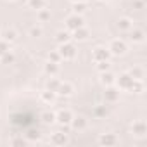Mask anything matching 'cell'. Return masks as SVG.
<instances>
[{"label":"cell","instance_id":"cell-1","mask_svg":"<svg viewBox=\"0 0 147 147\" xmlns=\"http://www.w3.org/2000/svg\"><path fill=\"white\" fill-rule=\"evenodd\" d=\"M57 52L61 54V59H73V57L76 55V49H75V45H71L69 42L61 43V47H59Z\"/></svg>","mask_w":147,"mask_h":147},{"label":"cell","instance_id":"cell-2","mask_svg":"<svg viewBox=\"0 0 147 147\" xmlns=\"http://www.w3.org/2000/svg\"><path fill=\"white\" fill-rule=\"evenodd\" d=\"M83 26V18L80 16V14H73V16H69L67 19H66V28H67V31H75V30H78V28H82Z\"/></svg>","mask_w":147,"mask_h":147},{"label":"cell","instance_id":"cell-3","mask_svg":"<svg viewBox=\"0 0 147 147\" xmlns=\"http://www.w3.org/2000/svg\"><path fill=\"white\" fill-rule=\"evenodd\" d=\"M107 50H109V54H114V55H123V54L126 52V45H125V42H123V40H113V42L109 43Z\"/></svg>","mask_w":147,"mask_h":147},{"label":"cell","instance_id":"cell-4","mask_svg":"<svg viewBox=\"0 0 147 147\" xmlns=\"http://www.w3.org/2000/svg\"><path fill=\"white\" fill-rule=\"evenodd\" d=\"M71 119H73V114H71V111H67V109H61V111L55 114V121H57L61 126H62V125H69Z\"/></svg>","mask_w":147,"mask_h":147},{"label":"cell","instance_id":"cell-5","mask_svg":"<svg viewBox=\"0 0 147 147\" xmlns=\"http://www.w3.org/2000/svg\"><path fill=\"white\" fill-rule=\"evenodd\" d=\"M133 82H135V80L130 76V73H125V75H121L119 80H118V87L123 88V90H130L131 85H133Z\"/></svg>","mask_w":147,"mask_h":147},{"label":"cell","instance_id":"cell-6","mask_svg":"<svg viewBox=\"0 0 147 147\" xmlns=\"http://www.w3.org/2000/svg\"><path fill=\"white\" fill-rule=\"evenodd\" d=\"M92 59L95 62H100V61H107L109 59V50L107 49H102V47H97L92 54Z\"/></svg>","mask_w":147,"mask_h":147},{"label":"cell","instance_id":"cell-7","mask_svg":"<svg viewBox=\"0 0 147 147\" xmlns=\"http://www.w3.org/2000/svg\"><path fill=\"white\" fill-rule=\"evenodd\" d=\"M69 125H71V128H75V130H78V131H80V130H85L88 123H87V119H85L83 116H76V118L73 116V119H71V123H69Z\"/></svg>","mask_w":147,"mask_h":147},{"label":"cell","instance_id":"cell-8","mask_svg":"<svg viewBox=\"0 0 147 147\" xmlns=\"http://www.w3.org/2000/svg\"><path fill=\"white\" fill-rule=\"evenodd\" d=\"M55 94L67 97V95H71V94H73V85H71V83H67V82H61V85H59V88H57V92H55Z\"/></svg>","mask_w":147,"mask_h":147},{"label":"cell","instance_id":"cell-9","mask_svg":"<svg viewBox=\"0 0 147 147\" xmlns=\"http://www.w3.org/2000/svg\"><path fill=\"white\" fill-rule=\"evenodd\" d=\"M118 97H119V90H116V88H113V87H109V88L104 92V99H106V102H116Z\"/></svg>","mask_w":147,"mask_h":147},{"label":"cell","instance_id":"cell-10","mask_svg":"<svg viewBox=\"0 0 147 147\" xmlns=\"http://www.w3.org/2000/svg\"><path fill=\"white\" fill-rule=\"evenodd\" d=\"M50 142H52V144H55V145H64V144L67 142L66 131H64V133H62V131H55V133L50 137Z\"/></svg>","mask_w":147,"mask_h":147},{"label":"cell","instance_id":"cell-11","mask_svg":"<svg viewBox=\"0 0 147 147\" xmlns=\"http://www.w3.org/2000/svg\"><path fill=\"white\" fill-rule=\"evenodd\" d=\"M131 131H133L137 137H144V135H145V131H147V126H145V123H144V121H137V123H133Z\"/></svg>","mask_w":147,"mask_h":147},{"label":"cell","instance_id":"cell-12","mask_svg":"<svg viewBox=\"0 0 147 147\" xmlns=\"http://www.w3.org/2000/svg\"><path fill=\"white\" fill-rule=\"evenodd\" d=\"M99 142H100L102 145H116V144H118V138H116V135H113V133H106V135H102V137L99 138Z\"/></svg>","mask_w":147,"mask_h":147},{"label":"cell","instance_id":"cell-13","mask_svg":"<svg viewBox=\"0 0 147 147\" xmlns=\"http://www.w3.org/2000/svg\"><path fill=\"white\" fill-rule=\"evenodd\" d=\"M73 38L78 40V42H83V40H87V38H88V31L82 26V28H78V30L73 31Z\"/></svg>","mask_w":147,"mask_h":147},{"label":"cell","instance_id":"cell-14","mask_svg":"<svg viewBox=\"0 0 147 147\" xmlns=\"http://www.w3.org/2000/svg\"><path fill=\"white\" fill-rule=\"evenodd\" d=\"M45 71L49 73L50 76H55L57 73H59V62H52V61H49V62L45 64Z\"/></svg>","mask_w":147,"mask_h":147},{"label":"cell","instance_id":"cell-15","mask_svg":"<svg viewBox=\"0 0 147 147\" xmlns=\"http://www.w3.org/2000/svg\"><path fill=\"white\" fill-rule=\"evenodd\" d=\"M40 119H42L45 125H50V123H54V121H55V114H54L52 111H45V113H42Z\"/></svg>","mask_w":147,"mask_h":147},{"label":"cell","instance_id":"cell-16","mask_svg":"<svg viewBox=\"0 0 147 147\" xmlns=\"http://www.w3.org/2000/svg\"><path fill=\"white\" fill-rule=\"evenodd\" d=\"M28 7L33 11H40L45 7V0H28Z\"/></svg>","mask_w":147,"mask_h":147},{"label":"cell","instance_id":"cell-17","mask_svg":"<svg viewBox=\"0 0 147 147\" xmlns=\"http://www.w3.org/2000/svg\"><path fill=\"white\" fill-rule=\"evenodd\" d=\"M55 42H57L59 45L69 42V31H57V35H55Z\"/></svg>","mask_w":147,"mask_h":147},{"label":"cell","instance_id":"cell-18","mask_svg":"<svg viewBox=\"0 0 147 147\" xmlns=\"http://www.w3.org/2000/svg\"><path fill=\"white\" fill-rule=\"evenodd\" d=\"M100 82H102L104 85H113V83H114V76L111 75L109 71H104L102 75H100Z\"/></svg>","mask_w":147,"mask_h":147},{"label":"cell","instance_id":"cell-19","mask_svg":"<svg viewBox=\"0 0 147 147\" xmlns=\"http://www.w3.org/2000/svg\"><path fill=\"white\" fill-rule=\"evenodd\" d=\"M87 11V5H85V2H75V5H73V12L75 14H83Z\"/></svg>","mask_w":147,"mask_h":147},{"label":"cell","instance_id":"cell-20","mask_svg":"<svg viewBox=\"0 0 147 147\" xmlns=\"http://www.w3.org/2000/svg\"><path fill=\"white\" fill-rule=\"evenodd\" d=\"M118 28H119L121 31H128V30L131 28V21H130V19H126V18H123V19H119Z\"/></svg>","mask_w":147,"mask_h":147},{"label":"cell","instance_id":"cell-21","mask_svg":"<svg viewBox=\"0 0 147 147\" xmlns=\"http://www.w3.org/2000/svg\"><path fill=\"white\" fill-rule=\"evenodd\" d=\"M2 40H5V42H14L16 40V31L14 30H5L4 33H2Z\"/></svg>","mask_w":147,"mask_h":147},{"label":"cell","instance_id":"cell-22","mask_svg":"<svg viewBox=\"0 0 147 147\" xmlns=\"http://www.w3.org/2000/svg\"><path fill=\"white\" fill-rule=\"evenodd\" d=\"M54 99H55V92H52V90H45L42 94V100H45V102H54Z\"/></svg>","mask_w":147,"mask_h":147},{"label":"cell","instance_id":"cell-23","mask_svg":"<svg viewBox=\"0 0 147 147\" xmlns=\"http://www.w3.org/2000/svg\"><path fill=\"white\" fill-rule=\"evenodd\" d=\"M0 61H2V64H11V62H14V54H11L7 50L4 55H0Z\"/></svg>","mask_w":147,"mask_h":147},{"label":"cell","instance_id":"cell-24","mask_svg":"<svg viewBox=\"0 0 147 147\" xmlns=\"http://www.w3.org/2000/svg\"><path fill=\"white\" fill-rule=\"evenodd\" d=\"M59 85H61V82H59V80H55V78H50V82L47 83V90H52V92H57V88H59Z\"/></svg>","mask_w":147,"mask_h":147},{"label":"cell","instance_id":"cell-25","mask_svg":"<svg viewBox=\"0 0 147 147\" xmlns=\"http://www.w3.org/2000/svg\"><path fill=\"white\" fill-rule=\"evenodd\" d=\"M131 42H142L144 40V33L140 31V30H135V31H131Z\"/></svg>","mask_w":147,"mask_h":147},{"label":"cell","instance_id":"cell-26","mask_svg":"<svg viewBox=\"0 0 147 147\" xmlns=\"http://www.w3.org/2000/svg\"><path fill=\"white\" fill-rule=\"evenodd\" d=\"M38 18H40V21H47V19L50 18V12L43 7V9H40V11H38Z\"/></svg>","mask_w":147,"mask_h":147},{"label":"cell","instance_id":"cell-27","mask_svg":"<svg viewBox=\"0 0 147 147\" xmlns=\"http://www.w3.org/2000/svg\"><path fill=\"white\" fill-rule=\"evenodd\" d=\"M97 69H99L100 73L109 71V62H107V61H100V62H97Z\"/></svg>","mask_w":147,"mask_h":147},{"label":"cell","instance_id":"cell-28","mask_svg":"<svg viewBox=\"0 0 147 147\" xmlns=\"http://www.w3.org/2000/svg\"><path fill=\"white\" fill-rule=\"evenodd\" d=\"M26 137H28L30 140H38V138H40V131H38V130H36V131H35V130H30V133H26Z\"/></svg>","mask_w":147,"mask_h":147},{"label":"cell","instance_id":"cell-29","mask_svg":"<svg viewBox=\"0 0 147 147\" xmlns=\"http://www.w3.org/2000/svg\"><path fill=\"white\" fill-rule=\"evenodd\" d=\"M7 50H9V45H7V42H5V40H0V55H4Z\"/></svg>","mask_w":147,"mask_h":147},{"label":"cell","instance_id":"cell-30","mask_svg":"<svg viewBox=\"0 0 147 147\" xmlns=\"http://www.w3.org/2000/svg\"><path fill=\"white\" fill-rule=\"evenodd\" d=\"M59 59H61V54L59 52H52L49 55V61H52V62H59Z\"/></svg>","mask_w":147,"mask_h":147},{"label":"cell","instance_id":"cell-31","mask_svg":"<svg viewBox=\"0 0 147 147\" xmlns=\"http://www.w3.org/2000/svg\"><path fill=\"white\" fill-rule=\"evenodd\" d=\"M26 144H28L26 138H14L12 140V145H26Z\"/></svg>","mask_w":147,"mask_h":147},{"label":"cell","instance_id":"cell-32","mask_svg":"<svg viewBox=\"0 0 147 147\" xmlns=\"http://www.w3.org/2000/svg\"><path fill=\"white\" fill-rule=\"evenodd\" d=\"M30 35H31V36H40V35H42V30H40V28H31Z\"/></svg>","mask_w":147,"mask_h":147},{"label":"cell","instance_id":"cell-33","mask_svg":"<svg viewBox=\"0 0 147 147\" xmlns=\"http://www.w3.org/2000/svg\"><path fill=\"white\" fill-rule=\"evenodd\" d=\"M104 113H106V111H104V109H102V107H99V109H97V114H99V116H102V114H104Z\"/></svg>","mask_w":147,"mask_h":147},{"label":"cell","instance_id":"cell-34","mask_svg":"<svg viewBox=\"0 0 147 147\" xmlns=\"http://www.w3.org/2000/svg\"><path fill=\"white\" fill-rule=\"evenodd\" d=\"M71 2H73V4H75V2H85V0H71Z\"/></svg>","mask_w":147,"mask_h":147}]
</instances>
